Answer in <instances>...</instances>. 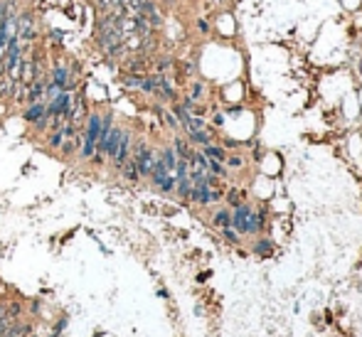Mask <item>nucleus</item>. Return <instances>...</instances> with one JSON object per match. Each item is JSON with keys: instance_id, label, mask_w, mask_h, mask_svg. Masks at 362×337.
<instances>
[{"instance_id": "nucleus-1", "label": "nucleus", "mask_w": 362, "mask_h": 337, "mask_svg": "<svg viewBox=\"0 0 362 337\" xmlns=\"http://www.w3.org/2000/svg\"><path fill=\"white\" fill-rule=\"evenodd\" d=\"M94 42H96V47L101 49V52H106V49H109V47H113V44L126 42V32L121 28L96 30V32H94Z\"/></svg>"}, {"instance_id": "nucleus-2", "label": "nucleus", "mask_w": 362, "mask_h": 337, "mask_svg": "<svg viewBox=\"0 0 362 337\" xmlns=\"http://www.w3.org/2000/svg\"><path fill=\"white\" fill-rule=\"evenodd\" d=\"M50 79H52V84H55L59 91H67V84H69L74 76L69 74V67H67V64L55 62V64L50 67Z\"/></svg>"}, {"instance_id": "nucleus-3", "label": "nucleus", "mask_w": 362, "mask_h": 337, "mask_svg": "<svg viewBox=\"0 0 362 337\" xmlns=\"http://www.w3.org/2000/svg\"><path fill=\"white\" fill-rule=\"evenodd\" d=\"M131 158V131L128 128H124V133H121V143H118V148H116V153H113V168L121 170V165H124L126 160Z\"/></svg>"}, {"instance_id": "nucleus-4", "label": "nucleus", "mask_w": 362, "mask_h": 337, "mask_svg": "<svg viewBox=\"0 0 362 337\" xmlns=\"http://www.w3.org/2000/svg\"><path fill=\"white\" fill-rule=\"evenodd\" d=\"M249 214H251V207H247V204H237V210L232 214V226L237 231H242V234L249 231Z\"/></svg>"}, {"instance_id": "nucleus-5", "label": "nucleus", "mask_w": 362, "mask_h": 337, "mask_svg": "<svg viewBox=\"0 0 362 337\" xmlns=\"http://www.w3.org/2000/svg\"><path fill=\"white\" fill-rule=\"evenodd\" d=\"M44 111H47V103H44V101H35V103H28V109L22 111V121L32 126V123H35L37 118H42V116H44Z\"/></svg>"}, {"instance_id": "nucleus-6", "label": "nucleus", "mask_w": 362, "mask_h": 337, "mask_svg": "<svg viewBox=\"0 0 362 337\" xmlns=\"http://www.w3.org/2000/svg\"><path fill=\"white\" fill-rule=\"evenodd\" d=\"M32 335V325L30 323H20V320H10L5 337H30Z\"/></svg>"}, {"instance_id": "nucleus-7", "label": "nucleus", "mask_w": 362, "mask_h": 337, "mask_svg": "<svg viewBox=\"0 0 362 337\" xmlns=\"http://www.w3.org/2000/svg\"><path fill=\"white\" fill-rule=\"evenodd\" d=\"M44 98V82L42 79H35L28 84V94H25V103H35V101H42Z\"/></svg>"}, {"instance_id": "nucleus-8", "label": "nucleus", "mask_w": 362, "mask_h": 337, "mask_svg": "<svg viewBox=\"0 0 362 337\" xmlns=\"http://www.w3.org/2000/svg\"><path fill=\"white\" fill-rule=\"evenodd\" d=\"M118 172H121V177H124V180H128V183H138V180H140L138 168H136V160H133V158H128L124 165H121V170H118Z\"/></svg>"}, {"instance_id": "nucleus-9", "label": "nucleus", "mask_w": 362, "mask_h": 337, "mask_svg": "<svg viewBox=\"0 0 362 337\" xmlns=\"http://www.w3.org/2000/svg\"><path fill=\"white\" fill-rule=\"evenodd\" d=\"M173 150H175V155H178V158L187 160V163L192 160V153H195V150H192V148L187 145V141H185V138H175V145H173Z\"/></svg>"}, {"instance_id": "nucleus-10", "label": "nucleus", "mask_w": 362, "mask_h": 337, "mask_svg": "<svg viewBox=\"0 0 362 337\" xmlns=\"http://www.w3.org/2000/svg\"><path fill=\"white\" fill-rule=\"evenodd\" d=\"M187 141L197 143V145H207V143L212 141V133H207L205 128H202V131H187Z\"/></svg>"}, {"instance_id": "nucleus-11", "label": "nucleus", "mask_w": 362, "mask_h": 337, "mask_svg": "<svg viewBox=\"0 0 362 337\" xmlns=\"http://www.w3.org/2000/svg\"><path fill=\"white\" fill-rule=\"evenodd\" d=\"M140 82H143V74H131V71H126L124 76H121V84L126 89H138L140 91Z\"/></svg>"}, {"instance_id": "nucleus-12", "label": "nucleus", "mask_w": 362, "mask_h": 337, "mask_svg": "<svg viewBox=\"0 0 362 337\" xmlns=\"http://www.w3.org/2000/svg\"><path fill=\"white\" fill-rule=\"evenodd\" d=\"M202 155H205V158H212V160H220V163L227 158V153H224L222 148H217V145H212V143L202 145Z\"/></svg>"}, {"instance_id": "nucleus-13", "label": "nucleus", "mask_w": 362, "mask_h": 337, "mask_svg": "<svg viewBox=\"0 0 362 337\" xmlns=\"http://www.w3.org/2000/svg\"><path fill=\"white\" fill-rule=\"evenodd\" d=\"M160 160H163V165H165L170 172L175 170V163H178V155H175V150L173 148H165V150H160V155H158Z\"/></svg>"}, {"instance_id": "nucleus-14", "label": "nucleus", "mask_w": 362, "mask_h": 337, "mask_svg": "<svg viewBox=\"0 0 362 337\" xmlns=\"http://www.w3.org/2000/svg\"><path fill=\"white\" fill-rule=\"evenodd\" d=\"M77 148H79V136H77V138H64L62 145H59L62 155H74L77 153Z\"/></svg>"}, {"instance_id": "nucleus-15", "label": "nucleus", "mask_w": 362, "mask_h": 337, "mask_svg": "<svg viewBox=\"0 0 362 337\" xmlns=\"http://www.w3.org/2000/svg\"><path fill=\"white\" fill-rule=\"evenodd\" d=\"M20 313H22V303L15 300V303H8V305H5V313H3V315H5L8 320H17Z\"/></svg>"}, {"instance_id": "nucleus-16", "label": "nucleus", "mask_w": 362, "mask_h": 337, "mask_svg": "<svg viewBox=\"0 0 362 337\" xmlns=\"http://www.w3.org/2000/svg\"><path fill=\"white\" fill-rule=\"evenodd\" d=\"M207 172L214 175V177H224V175H227V170L222 168V163H220V160H212V158H207Z\"/></svg>"}, {"instance_id": "nucleus-17", "label": "nucleus", "mask_w": 362, "mask_h": 337, "mask_svg": "<svg viewBox=\"0 0 362 337\" xmlns=\"http://www.w3.org/2000/svg\"><path fill=\"white\" fill-rule=\"evenodd\" d=\"M190 190H192V183H190V177H182V180H175V192L180 197H185L187 199V195H190Z\"/></svg>"}, {"instance_id": "nucleus-18", "label": "nucleus", "mask_w": 362, "mask_h": 337, "mask_svg": "<svg viewBox=\"0 0 362 337\" xmlns=\"http://www.w3.org/2000/svg\"><path fill=\"white\" fill-rule=\"evenodd\" d=\"M62 141H64V133H62V128H57V131H50V138H47V145H50V148L59 150Z\"/></svg>"}, {"instance_id": "nucleus-19", "label": "nucleus", "mask_w": 362, "mask_h": 337, "mask_svg": "<svg viewBox=\"0 0 362 337\" xmlns=\"http://www.w3.org/2000/svg\"><path fill=\"white\" fill-rule=\"evenodd\" d=\"M10 84H13V79L8 74H0V98L10 96Z\"/></svg>"}, {"instance_id": "nucleus-20", "label": "nucleus", "mask_w": 362, "mask_h": 337, "mask_svg": "<svg viewBox=\"0 0 362 337\" xmlns=\"http://www.w3.org/2000/svg\"><path fill=\"white\" fill-rule=\"evenodd\" d=\"M214 224H217V226H232V217H229V212H227V210L217 212V214H214Z\"/></svg>"}, {"instance_id": "nucleus-21", "label": "nucleus", "mask_w": 362, "mask_h": 337, "mask_svg": "<svg viewBox=\"0 0 362 337\" xmlns=\"http://www.w3.org/2000/svg\"><path fill=\"white\" fill-rule=\"evenodd\" d=\"M158 187H160L163 192H175V175H167V177L160 185H158Z\"/></svg>"}, {"instance_id": "nucleus-22", "label": "nucleus", "mask_w": 362, "mask_h": 337, "mask_svg": "<svg viewBox=\"0 0 362 337\" xmlns=\"http://www.w3.org/2000/svg\"><path fill=\"white\" fill-rule=\"evenodd\" d=\"M146 17H148V25H151V28H160V25H163V17H160V13H158V10H153V13H148L146 15Z\"/></svg>"}, {"instance_id": "nucleus-23", "label": "nucleus", "mask_w": 362, "mask_h": 337, "mask_svg": "<svg viewBox=\"0 0 362 337\" xmlns=\"http://www.w3.org/2000/svg\"><path fill=\"white\" fill-rule=\"evenodd\" d=\"M202 94H205V86L200 84V82H195V84H192V91H190V98H192V101H200Z\"/></svg>"}, {"instance_id": "nucleus-24", "label": "nucleus", "mask_w": 362, "mask_h": 337, "mask_svg": "<svg viewBox=\"0 0 362 337\" xmlns=\"http://www.w3.org/2000/svg\"><path fill=\"white\" fill-rule=\"evenodd\" d=\"M254 251L261 253V256H266V253H271V241H259L256 246H254Z\"/></svg>"}, {"instance_id": "nucleus-25", "label": "nucleus", "mask_w": 362, "mask_h": 337, "mask_svg": "<svg viewBox=\"0 0 362 337\" xmlns=\"http://www.w3.org/2000/svg\"><path fill=\"white\" fill-rule=\"evenodd\" d=\"M155 67H158V71H165L173 67V59H170V57H158V64H155Z\"/></svg>"}, {"instance_id": "nucleus-26", "label": "nucleus", "mask_w": 362, "mask_h": 337, "mask_svg": "<svg viewBox=\"0 0 362 337\" xmlns=\"http://www.w3.org/2000/svg\"><path fill=\"white\" fill-rule=\"evenodd\" d=\"M222 234H224V239H229L232 244H234V241L239 239V234L234 231V229H232V226H222Z\"/></svg>"}, {"instance_id": "nucleus-27", "label": "nucleus", "mask_w": 362, "mask_h": 337, "mask_svg": "<svg viewBox=\"0 0 362 337\" xmlns=\"http://www.w3.org/2000/svg\"><path fill=\"white\" fill-rule=\"evenodd\" d=\"M50 40L59 44L62 40H64V32H62V30H50Z\"/></svg>"}, {"instance_id": "nucleus-28", "label": "nucleus", "mask_w": 362, "mask_h": 337, "mask_svg": "<svg viewBox=\"0 0 362 337\" xmlns=\"http://www.w3.org/2000/svg\"><path fill=\"white\" fill-rule=\"evenodd\" d=\"M89 160H91L94 165H104V160H106V155H104V153H94V155H91V158H89Z\"/></svg>"}, {"instance_id": "nucleus-29", "label": "nucleus", "mask_w": 362, "mask_h": 337, "mask_svg": "<svg viewBox=\"0 0 362 337\" xmlns=\"http://www.w3.org/2000/svg\"><path fill=\"white\" fill-rule=\"evenodd\" d=\"M229 168H242V158L232 155V158H229Z\"/></svg>"}, {"instance_id": "nucleus-30", "label": "nucleus", "mask_w": 362, "mask_h": 337, "mask_svg": "<svg viewBox=\"0 0 362 337\" xmlns=\"http://www.w3.org/2000/svg\"><path fill=\"white\" fill-rule=\"evenodd\" d=\"M197 28H200V32H205V35H207V32H209L207 20H197Z\"/></svg>"}, {"instance_id": "nucleus-31", "label": "nucleus", "mask_w": 362, "mask_h": 337, "mask_svg": "<svg viewBox=\"0 0 362 337\" xmlns=\"http://www.w3.org/2000/svg\"><path fill=\"white\" fill-rule=\"evenodd\" d=\"M227 197H229V202H232L234 207H237V204H239V195H237V190H232V192H229V195H227Z\"/></svg>"}, {"instance_id": "nucleus-32", "label": "nucleus", "mask_w": 362, "mask_h": 337, "mask_svg": "<svg viewBox=\"0 0 362 337\" xmlns=\"http://www.w3.org/2000/svg\"><path fill=\"white\" fill-rule=\"evenodd\" d=\"M30 313H32V315L40 313V300H32V303H30Z\"/></svg>"}]
</instances>
